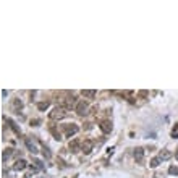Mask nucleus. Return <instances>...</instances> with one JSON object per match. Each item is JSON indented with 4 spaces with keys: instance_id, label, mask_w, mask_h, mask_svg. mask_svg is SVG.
Instances as JSON below:
<instances>
[{
    "instance_id": "obj_4",
    "label": "nucleus",
    "mask_w": 178,
    "mask_h": 178,
    "mask_svg": "<svg viewBox=\"0 0 178 178\" xmlns=\"http://www.w3.org/2000/svg\"><path fill=\"white\" fill-rule=\"evenodd\" d=\"M74 110H76V113L80 117H86V115H88V112H89V104L86 101H80Z\"/></svg>"
},
{
    "instance_id": "obj_10",
    "label": "nucleus",
    "mask_w": 178,
    "mask_h": 178,
    "mask_svg": "<svg viewBox=\"0 0 178 178\" xmlns=\"http://www.w3.org/2000/svg\"><path fill=\"white\" fill-rule=\"evenodd\" d=\"M157 157H159L160 160H170L173 157V154H172V151H168V149H162Z\"/></svg>"
},
{
    "instance_id": "obj_1",
    "label": "nucleus",
    "mask_w": 178,
    "mask_h": 178,
    "mask_svg": "<svg viewBox=\"0 0 178 178\" xmlns=\"http://www.w3.org/2000/svg\"><path fill=\"white\" fill-rule=\"evenodd\" d=\"M65 117H66V110L63 109L62 105L54 107V109L49 112V118L52 121H58V120H62V118H65Z\"/></svg>"
},
{
    "instance_id": "obj_14",
    "label": "nucleus",
    "mask_w": 178,
    "mask_h": 178,
    "mask_svg": "<svg viewBox=\"0 0 178 178\" xmlns=\"http://www.w3.org/2000/svg\"><path fill=\"white\" fill-rule=\"evenodd\" d=\"M11 107H13L15 110H21V109H23V102L19 101V99H13V102H11Z\"/></svg>"
},
{
    "instance_id": "obj_13",
    "label": "nucleus",
    "mask_w": 178,
    "mask_h": 178,
    "mask_svg": "<svg viewBox=\"0 0 178 178\" xmlns=\"http://www.w3.org/2000/svg\"><path fill=\"white\" fill-rule=\"evenodd\" d=\"M7 123H8V125H10V128H11V130H13V131H15V133H16V134H21V130H19V128H18V126H16V123H15V121H13V120H11V118H7Z\"/></svg>"
},
{
    "instance_id": "obj_16",
    "label": "nucleus",
    "mask_w": 178,
    "mask_h": 178,
    "mask_svg": "<svg viewBox=\"0 0 178 178\" xmlns=\"http://www.w3.org/2000/svg\"><path fill=\"white\" fill-rule=\"evenodd\" d=\"M11 151H13V149H5V151H3V154H2V162H7V159L11 156Z\"/></svg>"
},
{
    "instance_id": "obj_12",
    "label": "nucleus",
    "mask_w": 178,
    "mask_h": 178,
    "mask_svg": "<svg viewBox=\"0 0 178 178\" xmlns=\"http://www.w3.org/2000/svg\"><path fill=\"white\" fill-rule=\"evenodd\" d=\"M81 96L86 97V99H94V97H96V91H92V89H83L81 91Z\"/></svg>"
},
{
    "instance_id": "obj_6",
    "label": "nucleus",
    "mask_w": 178,
    "mask_h": 178,
    "mask_svg": "<svg viewBox=\"0 0 178 178\" xmlns=\"http://www.w3.org/2000/svg\"><path fill=\"white\" fill-rule=\"evenodd\" d=\"M92 147H94V141L92 139H84L83 141V146H81V152L88 156V154L92 152Z\"/></svg>"
},
{
    "instance_id": "obj_9",
    "label": "nucleus",
    "mask_w": 178,
    "mask_h": 178,
    "mask_svg": "<svg viewBox=\"0 0 178 178\" xmlns=\"http://www.w3.org/2000/svg\"><path fill=\"white\" fill-rule=\"evenodd\" d=\"M25 144H26L28 151H29L31 154H36V152H37V146H36V142L31 139V138H26V139H25Z\"/></svg>"
},
{
    "instance_id": "obj_5",
    "label": "nucleus",
    "mask_w": 178,
    "mask_h": 178,
    "mask_svg": "<svg viewBox=\"0 0 178 178\" xmlns=\"http://www.w3.org/2000/svg\"><path fill=\"white\" fill-rule=\"evenodd\" d=\"M81 146H83V141H80L78 138H74V139H71V141H70L68 149H70V152L76 154V152H80V151H81Z\"/></svg>"
},
{
    "instance_id": "obj_7",
    "label": "nucleus",
    "mask_w": 178,
    "mask_h": 178,
    "mask_svg": "<svg viewBox=\"0 0 178 178\" xmlns=\"http://www.w3.org/2000/svg\"><path fill=\"white\" fill-rule=\"evenodd\" d=\"M133 157H134V160H136V164H142V162H144V149L136 147L133 151Z\"/></svg>"
},
{
    "instance_id": "obj_18",
    "label": "nucleus",
    "mask_w": 178,
    "mask_h": 178,
    "mask_svg": "<svg viewBox=\"0 0 178 178\" xmlns=\"http://www.w3.org/2000/svg\"><path fill=\"white\" fill-rule=\"evenodd\" d=\"M168 173H170V175H178V167H177V165H170V167H168Z\"/></svg>"
},
{
    "instance_id": "obj_22",
    "label": "nucleus",
    "mask_w": 178,
    "mask_h": 178,
    "mask_svg": "<svg viewBox=\"0 0 178 178\" xmlns=\"http://www.w3.org/2000/svg\"><path fill=\"white\" fill-rule=\"evenodd\" d=\"M175 159L178 160V147H177V151H175Z\"/></svg>"
},
{
    "instance_id": "obj_8",
    "label": "nucleus",
    "mask_w": 178,
    "mask_h": 178,
    "mask_svg": "<svg viewBox=\"0 0 178 178\" xmlns=\"http://www.w3.org/2000/svg\"><path fill=\"white\" fill-rule=\"evenodd\" d=\"M99 128H101V131L102 133H110L112 131V121H109V120H102L101 121V125H99Z\"/></svg>"
},
{
    "instance_id": "obj_20",
    "label": "nucleus",
    "mask_w": 178,
    "mask_h": 178,
    "mask_svg": "<svg viewBox=\"0 0 178 178\" xmlns=\"http://www.w3.org/2000/svg\"><path fill=\"white\" fill-rule=\"evenodd\" d=\"M42 152H44V156L47 157V159L50 157V152H49V149H47V147H44V149H42Z\"/></svg>"
},
{
    "instance_id": "obj_19",
    "label": "nucleus",
    "mask_w": 178,
    "mask_h": 178,
    "mask_svg": "<svg viewBox=\"0 0 178 178\" xmlns=\"http://www.w3.org/2000/svg\"><path fill=\"white\" fill-rule=\"evenodd\" d=\"M47 107H49V102H39V104H37V109L39 110H45Z\"/></svg>"
},
{
    "instance_id": "obj_21",
    "label": "nucleus",
    "mask_w": 178,
    "mask_h": 178,
    "mask_svg": "<svg viewBox=\"0 0 178 178\" xmlns=\"http://www.w3.org/2000/svg\"><path fill=\"white\" fill-rule=\"evenodd\" d=\"M139 96L141 97H146V96H147V91H139Z\"/></svg>"
},
{
    "instance_id": "obj_15",
    "label": "nucleus",
    "mask_w": 178,
    "mask_h": 178,
    "mask_svg": "<svg viewBox=\"0 0 178 178\" xmlns=\"http://www.w3.org/2000/svg\"><path fill=\"white\" fill-rule=\"evenodd\" d=\"M33 167L37 170V172L44 170V165H42V162H41V160H37V159H33Z\"/></svg>"
},
{
    "instance_id": "obj_17",
    "label": "nucleus",
    "mask_w": 178,
    "mask_h": 178,
    "mask_svg": "<svg viewBox=\"0 0 178 178\" xmlns=\"http://www.w3.org/2000/svg\"><path fill=\"white\" fill-rule=\"evenodd\" d=\"M160 162H162V160L159 159V157H154V159L151 160V164H149V165H151L152 168H156V167H159V164H160Z\"/></svg>"
},
{
    "instance_id": "obj_2",
    "label": "nucleus",
    "mask_w": 178,
    "mask_h": 178,
    "mask_svg": "<svg viewBox=\"0 0 178 178\" xmlns=\"http://www.w3.org/2000/svg\"><path fill=\"white\" fill-rule=\"evenodd\" d=\"M62 131L66 138H71L73 134H76L80 131V126L76 123H66V125H62Z\"/></svg>"
},
{
    "instance_id": "obj_11",
    "label": "nucleus",
    "mask_w": 178,
    "mask_h": 178,
    "mask_svg": "<svg viewBox=\"0 0 178 178\" xmlns=\"http://www.w3.org/2000/svg\"><path fill=\"white\" fill-rule=\"evenodd\" d=\"M26 167H28V164H26V160H23V159H18L13 164V170H25Z\"/></svg>"
},
{
    "instance_id": "obj_3",
    "label": "nucleus",
    "mask_w": 178,
    "mask_h": 178,
    "mask_svg": "<svg viewBox=\"0 0 178 178\" xmlns=\"http://www.w3.org/2000/svg\"><path fill=\"white\" fill-rule=\"evenodd\" d=\"M78 102H80V101H76V97H74L73 94H71V96H66V97H63V101H62V107H63L65 110L76 109Z\"/></svg>"
}]
</instances>
